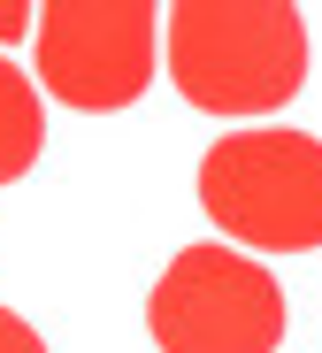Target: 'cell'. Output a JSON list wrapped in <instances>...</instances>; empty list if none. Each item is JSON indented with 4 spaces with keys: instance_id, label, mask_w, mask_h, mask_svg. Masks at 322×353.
<instances>
[{
    "instance_id": "cell-1",
    "label": "cell",
    "mask_w": 322,
    "mask_h": 353,
    "mask_svg": "<svg viewBox=\"0 0 322 353\" xmlns=\"http://www.w3.org/2000/svg\"><path fill=\"white\" fill-rule=\"evenodd\" d=\"M169 85L208 115H276L307 85V16L292 0H177L161 16Z\"/></svg>"
},
{
    "instance_id": "cell-2",
    "label": "cell",
    "mask_w": 322,
    "mask_h": 353,
    "mask_svg": "<svg viewBox=\"0 0 322 353\" xmlns=\"http://www.w3.org/2000/svg\"><path fill=\"white\" fill-rule=\"evenodd\" d=\"M200 208L230 246L314 254L322 246V139L253 123L200 154Z\"/></svg>"
},
{
    "instance_id": "cell-3",
    "label": "cell",
    "mask_w": 322,
    "mask_h": 353,
    "mask_svg": "<svg viewBox=\"0 0 322 353\" xmlns=\"http://www.w3.org/2000/svg\"><path fill=\"white\" fill-rule=\"evenodd\" d=\"M284 284L238 246H177L146 292V330L161 353H276Z\"/></svg>"
},
{
    "instance_id": "cell-4",
    "label": "cell",
    "mask_w": 322,
    "mask_h": 353,
    "mask_svg": "<svg viewBox=\"0 0 322 353\" xmlns=\"http://www.w3.org/2000/svg\"><path fill=\"white\" fill-rule=\"evenodd\" d=\"M31 39H39V92H54L61 108L108 115L154 85L161 16L154 0H46Z\"/></svg>"
},
{
    "instance_id": "cell-5",
    "label": "cell",
    "mask_w": 322,
    "mask_h": 353,
    "mask_svg": "<svg viewBox=\"0 0 322 353\" xmlns=\"http://www.w3.org/2000/svg\"><path fill=\"white\" fill-rule=\"evenodd\" d=\"M39 146H46V92L23 62L0 54V185H16L39 161Z\"/></svg>"
},
{
    "instance_id": "cell-6",
    "label": "cell",
    "mask_w": 322,
    "mask_h": 353,
    "mask_svg": "<svg viewBox=\"0 0 322 353\" xmlns=\"http://www.w3.org/2000/svg\"><path fill=\"white\" fill-rule=\"evenodd\" d=\"M0 353H46V338H39L16 307H0Z\"/></svg>"
},
{
    "instance_id": "cell-7",
    "label": "cell",
    "mask_w": 322,
    "mask_h": 353,
    "mask_svg": "<svg viewBox=\"0 0 322 353\" xmlns=\"http://www.w3.org/2000/svg\"><path fill=\"white\" fill-rule=\"evenodd\" d=\"M31 31V8H16V0H0V54H8V39Z\"/></svg>"
}]
</instances>
